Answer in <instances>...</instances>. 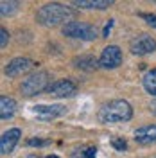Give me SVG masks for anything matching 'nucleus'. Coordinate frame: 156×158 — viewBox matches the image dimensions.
I'll use <instances>...</instances> for the list:
<instances>
[{
  "mask_svg": "<svg viewBox=\"0 0 156 158\" xmlns=\"http://www.w3.org/2000/svg\"><path fill=\"white\" fill-rule=\"evenodd\" d=\"M20 137H22V129H18V128L4 131L2 137H0V153L2 155H9L11 151L14 149V146L18 144Z\"/></svg>",
  "mask_w": 156,
  "mask_h": 158,
  "instance_id": "nucleus-9",
  "label": "nucleus"
},
{
  "mask_svg": "<svg viewBox=\"0 0 156 158\" xmlns=\"http://www.w3.org/2000/svg\"><path fill=\"white\" fill-rule=\"evenodd\" d=\"M120 65H122V50L117 45H108L106 49H102L99 58V69L113 70Z\"/></svg>",
  "mask_w": 156,
  "mask_h": 158,
  "instance_id": "nucleus-5",
  "label": "nucleus"
},
{
  "mask_svg": "<svg viewBox=\"0 0 156 158\" xmlns=\"http://www.w3.org/2000/svg\"><path fill=\"white\" fill-rule=\"evenodd\" d=\"M70 4L83 9H108L113 6V0H72Z\"/></svg>",
  "mask_w": 156,
  "mask_h": 158,
  "instance_id": "nucleus-12",
  "label": "nucleus"
},
{
  "mask_svg": "<svg viewBox=\"0 0 156 158\" xmlns=\"http://www.w3.org/2000/svg\"><path fill=\"white\" fill-rule=\"evenodd\" d=\"M142 85H144V88H146V92L149 95L156 97V69H151L146 76H144Z\"/></svg>",
  "mask_w": 156,
  "mask_h": 158,
  "instance_id": "nucleus-15",
  "label": "nucleus"
},
{
  "mask_svg": "<svg viewBox=\"0 0 156 158\" xmlns=\"http://www.w3.org/2000/svg\"><path fill=\"white\" fill-rule=\"evenodd\" d=\"M131 117H133V108L124 99H113L106 104H102V108L97 113L99 122H102V124L127 122V120H131Z\"/></svg>",
  "mask_w": 156,
  "mask_h": 158,
  "instance_id": "nucleus-1",
  "label": "nucleus"
},
{
  "mask_svg": "<svg viewBox=\"0 0 156 158\" xmlns=\"http://www.w3.org/2000/svg\"><path fill=\"white\" fill-rule=\"evenodd\" d=\"M140 16L147 22V25H151V27L156 29V15H151V13H140Z\"/></svg>",
  "mask_w": 156,
  "mask_h": 158,
  "instance_id": "nucleus-18",
  "label": "nucleus"
},
{
  "mask_svg": "<svg viewBox=\"0 0 156 158\" xmlns=\"http://www.w3.org/2000/svg\"><path fill=\"white\" fill-rule=\"evenodd\" d=\"M153 115H156V104L153 106Z\"/></svg>",
  "mask_w": 156,
  "mask_h": 158,
  "instance_id": "nucleus-24",
  "label": "nucleus"
},
{
  "mask_svg": "<svg viewBox=\"0 0 156 158\" xmlns=\"http://www.w3.org/2000/svg\"><path fill=\"white\" fill-rule=\"evenodd\" d=\"M72 16H74V11L70 9V7H67V6H63V4H58V2L45 4L36 13L38 23L45 25V27H54V25L63 23V22L70 23Z\"/></svg>",
  "mask_w": 156,
  "mask_h": 158,
  "instance_id": "nucleus-2",
  "label": "nucleus"
},
{
  "mask_svg": "<svg viewBox=\"0 0 156 158\" xmlns=\"http://www.w3.org/2000/svg\"><path fill=\"white\" fill-rule=\"evenodd\" d=\"M77 92V85L70 79H59L50 83V86L47 88V94L52 97H72Z\"/></svg>",
  "mask_w": 156,
  "mask_h": 158,
  "instance_id": "nucleus-7",
  "label": "nucleus"
},
{
  "mask_svg": "<svg viewBox=\"0 0 156 158\" xmlns=\"http://www.w3.org/2000/svg\"><path fill=\"white\" fill-rule=\"evenodd\" d=\"M47 158H59V156H56V155H49Z\"/></svg>",
  "mask_w": 156,
  "mask_h": 158,
  "instance_id": "nucleus-25",
  "label": "nucleus"
},
{
  "mask_svg": "<svg viewBox=\"0 0 156 158\" xmlns=\"http://www.w3.org/2000/svg\"><path fill=\"white\" fill-rule=\"evenodd\" d=\"M32 111L39 118L50 120V118H56L59 115H63V113H67V108L61 106V104H50V106H47V104H36V106H32Z\"/></svg>",
  "mask_w": 156,
  "mask_h": 158,
  "instance_id": "nucleus-10",
  "label": "nucleus"
},
{
  "mask_svg": "<svg viewBox=\"0 0 156 158\" xmlns=\"http://www.w3.org/2000/svg\"><path fill=\"white\" fill-rule=\"evenodd\" d=\"M49 140H41V138H29L27 140V146H36V148H41V146H47Z\"/></svg>",
  "mask_w": 156,
  "mask_h": 158,
  "instance_id": "nucleus-20",
  "label": "nucleus"
},
{
  "mask_svg": "<svg viewBox=\"0 0 156 158\" xmlns=\"http://www.w3.org/2000/svg\"><path fill=\"white\" fill-rule=\"evenodd\" d=\"M7 41H9V32L2 27V29H0V47H2V49H6Z\"/></svg>",
  "mask_w": 156,
  "mask_h": 158,
  "instance_id": "nucleus-19",
  "label": "nucleus"
},
{
  "mask_svg": "<svg viewBox=\"0 0 156 158\" xmlns=\"http://www.w3.org/2000/svg\"><path fill=\"white\" fill-rule=\"evenodd\" d=\"M97 155V149L95 148H86L84 149V158H95Z\"/></svg>",
  "mask_w": 156,
  "mask_h": 158,
  "instance_id": "nucleus-22",
  "label": "nucleus"
},
{
  "mask_svg": "<svg viewBox=\"0 0 156 158\" xmlns=\"http://www.w3.org/2000/svg\"><path fill=\"white\" fill-rule=\"evenodd\" d=\"M72 158H84V153H81V155H79V153H74Z\"/></svg>",
  "mask_w": 156,
  "mask_h": 158,
  "instance_id": "nucleus-23",
  "label": "nucleus"
},
{
  "mask_svg": "<svg viewBox=\"0 0 156 158\" xmlns=\"http://www.w3.org/2000/svg\"><path fill=\"white\" fill-rule=\"evenodd\" d=\"M129 50L135 56H146V54H153L156 50V40L149 34H138L137 38L131 40L129 43Z\"/></svg>",
  "mask_w": 156,
  "mask_h": 158,
  "instance_id": "nucleus-6",
  "label": "nucleus"
},
{
  "mask_svg": "<svg viewBox=\"0 0 156 158\" xmlns=\"http://www.w3.org/2000/svg\"><path fill=\"white\" fill-rule=\"evenodd\" d=\"M49 72L47 70H36L34 74H31L22 81L20 85V92L22 95L25 97H32V95H38L41 92H47V88L50 86L49 83Z\"/></svg>",
  "mask_w": 156,
  "mask_h": 158,
  "instance_id": "nucleus-3",
  "label": "nucleus"
},
{
  "mask_svg": "<svg viewBox=\"0 0 156 158\" xmlns=\"http://www.w3.org/2000/svg\"><path fill=\"white\" fill-rule=\"evenodd\" d=\"M154 158H156V156H154Z\"/></svg>",
  "mask_w": 156,
  "mask_h": 158,
  "instance_id": "nucleus-26",
  "label": "nucleus"
},
{
  "mask_svg": "<svg viewBox=\"0 0 156 158\" xmlns=\"http://www.w3.org/2000/svg\"><path fill=\"white\" fill-rule=\"evenodd\" d=\"M20 7V2H13V0H2L0 2V13L2 16H11L14 15Z\"/></svg>",
  "mask_w": 156,
  "mask_h": 158,
  "instance_id": "nucleus-16",
  "label": "nucleus"
},
{
  "mask_svg": "<svg viewBox=\"0 0 156 158\" xmlns=\"http://www.w3.org/2000/svg\"><path fill=\"white\" fill-rule=\"evenodd\" d=\"M135 142L142 144V146H149V144H156V124H149V126H142L137 128L135 133Z\"/></svg>",
  "mask_w": 156,
  "mask_h": 158,
  "instance_id": "nucleus-11",
  "label": "nucleus"
},
{
  "mask_svg": "<svg viewBox=\"0 0 156 158\" xmlns=\"http://www.w3.org/2000/svg\"><path fill=\"white\" fill-rule=\"evenodd\" d=\"M111 146L117 149V151H126L127 149V142L124 140V138H113V140H111Z\"/></svg>",
  "mask_w": 156,
  "mask_h": 158,
  "instance_id": "nucleus-17",
  "label": "nucleus"
},
{
  "mask_svg": "<svg viewBox=\"0 0 156 158\" xmlns=\"http://www.w3.org/2000/svg\"><path fill=\"white\" fill-rule=\"evenodd\" d=\"M74 67L76 69H81V70H86V72H92L99 67V59H95L93 56L90 54H83V56H77V58L72 59Z\"/></svg>",
  "mask_w": 156,
  "mask_h": 158,
  "instance_id": "nucleus-13",
  "label": "nucleus"
},
{
  "mask_svg": "<svg viewBox=\"0 0 156 158\" xmlns=\"http://www.w3.org/2000/svg\"><path fill=\"white\" fill-rule=\"evenodd\" d=\"M63 34L74 40H83V41H92L97 38V29L84 22H70L63 25Z\"/></svg>",
  "mask_w": 156,
  "mask_h": 158,
  "instance_id": "nucleus-4",
  "label": "nucleus"
},
{
  "mask_svg": "<svg viewBox=\"0 0 156 158\" xmlns=\"http://www.w3.org/2000/svg\"><path fill=\"white\" fill-rule=\"evenodd\" d=\"M32 67H34V61H32V59L14 58L6 65V70H4V72H6V76H9V77H18L22 74H27Z\"/></svg>",
  "mask_w": 156,
  "mask_h": 158,
  "instance_id": "nucleus-8",
  "label": "nucleus"
},
{
  "mask_svg": "<svg viewBox=\"0 0 156 158\" xmlns=\"http://www.w3.org/2000/svg\"><path fill=\"white\" fill-rule=\"evenodd\" d=\"M113 23H115V20H108V23L104 25V31H102V36L104 38H108V34H109V31L113 27Z\"/></svg>",
  "mask_w": 156,
  "mask_h": 158,
  "instance_id": "nucleus-21",
  "label": "nucleus"
},
{
  "mask_svg": "<svg viewBox=\"0 0 156 158\" xmlns=\"http://www.w3.org/2000/svg\"><path fill=\"white\" fill-rule=\"evenodd\" d=\"M14 111H16V101L7 95H2L0 97V118L7 120L14 115Z\"/></svg>",
  "mask_w": 156,
  "mask_h": 158,
  "instance_id": "nucleus-14",
  "label": "nucleus"
}]
</instances>
